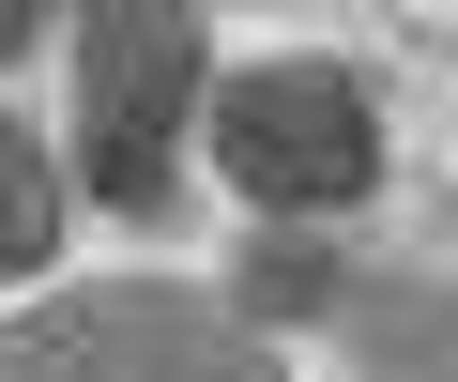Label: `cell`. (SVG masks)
I'll return each mask as SVG.
<instances>
[{"mask_svg": "<svg viewBox=\"0 0 458 382\" xmlns=\"http://www.w3.org/2000/svg\"><path fill=\"white\" fill-rule=\"evenodd\" d=\"M199 0H77V168L107 215H168L199 123Z\"/></svg>", "mask_w": 458, "mask_h": 382, "instance_id": "obj_1", "label": "cell"}, {"mask_svg": "<svg viewBox=\"0 0 458 382\" xmlns=\"http://www.w3.org/2000/svg\"><path fill=\"white\" fill-rule=\"evenodd\" d=\"M0 382H291V367L229 291L123 276V291H62L47 321H0Z\"/></svg>", "mask_w": 458, "mask_h": 382, "instance_id": "obj_2", "label": "cell"}, {"mask_svg": "<svg viewBox=\"0 0 458 382\" xmlns=\"http://www.w3.org/2000/svg\"><path fill=\"white\" fill-rule=\"evenodd\" d=\"M214 153L276 230H321V215H352L382 183V123H367V92L336 62H245L214 92Z\"/></svg>", "mask_w": 458, "mask_h": 382, "instance_id": "obj_3", "label": "cell"}, {"mask_svg": "<svg viewBox=\"0 0 458 382\" xmlns=\"http://www.w3.org/2000/svg\"><path fill=\"white\" fill-rule=\"evenodd\" d=\"M336 336L367 382H458V291L443 276H352L336 291Z\"/></svg>", "mask_w": 458, "mask_h": 382, "instance_id": "obj_4", "label": "cell"}, {"mask_svg": "<svg viewBox=\"0 0 458 382\" xmlns=\"http://www.w3.org/2000/svg\"><path fill=\"white\" fill-rule=\"evenodd\" d=\"M336 291H352V260H336L321 230H260L245 276H229V306H245V321H336Z\"/></svg>", "mask_w": 458, "mask_h": 382, "instance_id": "obj_5", "label": "cell"}, {"mask_svg": "<svg viewBox=\"0 0 458 382\" xmlns=\"http://www.w3.org/2000/svg\"><path fill=\"white\" fill-rule=\"evenodd\" d=\"M47 245H62V168L31 123H0V276H47Z\"/></svg>", "mask_w": 458, "mask_h": 382, "instance_id": "obj_6", "label": "cell"}, {"mask_svg": "<svg viewBox=\"0 0 458 382\" xmlns=\"http://www.w3.org/2000/svg\"><path fill=\"white\" fill-rule=\"evenodd\" d=\"M31 31H47V0H0V62H16V47H31Z\"/></svg>", "mask_w": 458, "mask_h": 382, "instance_id": "obj_7", "label": "cell"}]
</instances>
